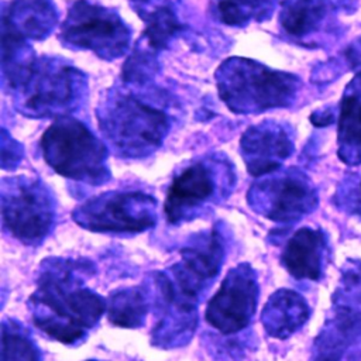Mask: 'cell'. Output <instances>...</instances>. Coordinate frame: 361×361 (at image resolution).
<instances>
[{
	"mask_svg": "<svg viewBox=\"0 0 361 361\" xmlns=\"http://www.w3.org/2000/svg\"><path fill=\"white\" fill-rule=\"evenodd\" d=\"M276 0H220L219 13L228 25H241L250 20H262L274 8Z\"/></svg>",
	"mask_w": 361,
	"mask_h": 361,
	"instance_id": "obj_22",
	"label": "cell"
},
{
	"mask_svg": "<svg viewBox=\"0 0 361 361\" xmlns=\"http://www.w3.org/2000/svg\"><path fill=\"white\" fill-rule=\"evenodd\" d=\"M41 148L47 164L65 178L90 185L110 178L106 147L78 120L58 118L44 133Z\"/></svg>",
	"mask_w": 361,
	"mask_h": 361,
	"instance_id": "obj_4",
	"label": "cell"
},
{
	"mask_svg": "<svg viewBox=\"0 0 361 361\" xmlns=\"http://www.w3.org/2000/svg\"><path fill=\"white\" fill-rule=\"evenodd\" d=\"M94 272L87 259H44L27 302L34 326L63 344L85 340L107 309L106 299L86 286Z\"/></svg>",
	"mask_w": 361,
	"mask_h": 361,
	"instance_id": "obj_2",
	"label": "cell"
},
{
	"mask_svg": "<svg viewBox=\"0 0 361 361\" xmlns=\"http://www.w3.org/2000/svg\"><path fill=\"white\" fill-rule=\"evenodd\" d=\"M1 217L4 228L16 240L37 245L54 227L55 206L39 180L20 176L3 182Z\"/></svg>",
	"mask_w": 361,
	"mask_h": 361,
	"instance_id": "obj_8",
	"label": "cell"
},
{
	"mask_svg": "<svg viewBox=\"0 0 361 361\" xmlns=\"http://www.w3.org/2000/svg\"><path fill=\"white\" fill-rule=\"evenodd\" d=\"M240 147L248 172L254 176L276 171L293 148L288 134L275 124H261L248 128L241 138Z\"/></svg>",
	"mask_w": 361,
	"mask_h": 361,
	"instance_id": "obj_14",
	"label": "cell"
},
{
	"mask_svg": "<svg viewBox=\"0 0 361 361\" xmlns=\"http://www.w3.org/2000/svg\"><path fill=\"white\" fill-rule=\"evenodd\" d=\"M361 357V262H348L331 298L309 361H358Z\"/></svg>",
	"mask_w": 361,
	"mask_h": 361,
	"instance_id": "obj_5",
	"label": "cell"
},
{
	"mask_svg": "<svg viewBox=\"0 0 361 361\" xmlns=\"http://www.w3.org/2000/svg\"><path fill=\"white\" fill-rule=\"evenodd\" d=\"M61 37L69 45L92 49L107 59L121 56L130 44V31L118 16L86 0L71 7Z\"/></svg>",
	"mask_w": 361,
	"mask_h": 361,
	"instance_id": "obj_10",
	"label": "cell"
},
{
	"mask_svg": "<svg viewBox=\"0 0 361 361\" xmlns=\"http://www.w3.org/2000/svg\"><path fill=\"white\" fill-rule=\"evenodd\" d=\"M258 295L254 268L248 262H241L226 274L206 306L204 319L223 334L238 333L251 323L257 312Z\"/></svg>",
	"mask_w": 361,
	"mask_h": 361,
	"instance_id": "obj_11",
	"label": "cell"
},
{
	"mask_svg": "<svg viewBox=\"0 0 361 361\" xmlns=\"http://www.w3.org/2000/svg\"><path fill=\"white\" fill-rule=\"evenodd\" d=\"M56 14L47 0H17L3 17V28L21 38H44L55 25Z\"/></svg>",
	"mask_w": 361,
	"mask_h": 361,
	"instance_id": "obj_18",
	"label": "cell"
},
{
	"mask_svg": "<svg viewBox=\"0 0 361 361\" xmlns=\"http://www.w3.org/2000/svg\"><path fill=\"white\" fill-rule=\"evenodd\" d=\"M100 130L118 154L141 158L161 145L168 124L161 110L124 96L116 99L102 114Z\"/></svg>",
	"mask_w": 361,
	"mask_h": 361,
	"instance_id": "obj_6",
	"label": "cell"
},
{
	"mask_svg": "<svg viewBox=\"0 0 361 361\" xmlns=\"http://www.w3.org/2000/svg\"><path fill=\"white\" fill-rule=\"evenodd\" d=\"M327 13L324 0H285L281 11L283 30L295 37H303L317 30Z\"/></svg>",
	"mask_w": 361,
	"mask_h": 361,
	"instance_id": "obj_20",
	"label": "cell"
},
{
	"mask_svg": "<svg viewBox=\"0 0 361 361\" xmlns=\"http://www.w3.org/2000/svg\"><path fill=\"white\" fill-rule=\"evenodd\" d=\"M1 361H39L38 347L14 320L1 324Z\"/></svg>",
	"mask_w": 361,
	"mask_h": 361,
	"instance_id": "obj_21",
	"label": "cell"
},
{
	"mask_svg": "<svg viewBox=\"0 0 361 361\" xmlns=\"http://www.w3.org/2000/svg\"><path fill=\"white\" fill-rule=\"evenodd\" d=\"M109 322L117 327L137 329L145 322L147 313L154 303V293L148 286L121 288L106 299Z\"/></svg>",
	"mask_w": 361,
	"mask_h": 361,
	"instance_id": "obj_19",
	"label": "cell"
},
{
	"mask_svg": "<svg viewBox=\"0 0 361 361\" xmlns=\"http://www.w3.org/2000/svg\"><path fill=\"white\" fill-rule=\"evenodd\" d=\"M326 237L322 230L302 227L285 244L281 264L295 279L319 281L323 272Z\"/></svg>",
	"mask_w": 361,
	"mask_h": 361,
	"instance_id": "obj_15",
	"label": "cell"
},
{
	"mask_svg": "<svg viewBox=\"0 0 361 361\" xmlns=\"http://www.w3.org/2000/svg\"><path fill=\"white\" fill-rule=\"evenodd\" d=\"M72 219L93 233H142L157 224V200L144 192H106L76 206Z\"/></svg>",
	"mask_w": 361,
	"mask_h": 361,
	"instance_id": "obj_9",
	"label": "cell"
},
{
	"mask_svg": "<svg viewBox=\"0 0 361 361\" xmlns=\"http://www.w3.org/2000/svg\"><path fill=\"white\" fill-rule=\"evenodd\" d=\"M338 157L348 165L361 164V72L344 92L338 117Z\"/></svg>",
	"mask_w": 361,
	"mask_h": 361,
	"instance_id": "obj_17",
	"label": "cell"
},
{
	"mask_svg": "<svg viewBox=\"0 0 361 361\" xmlns=\"http://www.w3.org/2000/svg\"><path fill=\"white\" fill-rule=\"evenodd\" d=\"M80 73L52 61H30L10 75V86L23 94V107L32 116L66 111L80 89Z\"/></svg>",
	"mask_w": 361,
	"mask_h": 361,
	"instance_id": "obj_7",
	"label": "cell"
},
{
	"mask_svg": "<svg viewBox=\"0 0 361 361\" xmlns=\"http://www.w3.org/2000/svg\"><path fill=\"white\" fill-rule=\"evenodd\" d=\"M220 97L235 113H255L286 106L295 97L298 79L254 61L231 58L217 73Z\"/></svg>",
	"mask_w": 361,
	"mask_h": 361,
	"instance_id": "obj_3",
	"label": "cell"
},
{
	"mask_svg": "<svg viewBox=\"0 0 361 361\" xmlns=\"http://www.w3.org/2000/svg\"><path fill=\"white\" fill-rule=\"evenodd\" d=\"M306 299L292 289H278L261 312V323L268 336L283 340L296 333L309 319Z\"/></svg>",
	"mask_w": 361,
	"mask_h": 361,
	"instance_id": "obj_16",
	"label": "cell"
},
{
	"mask_svg": "<svg viewBox=\"0 0 361 361\" xmlns=\"http://www.w3.org/2000/svg\"><path fill=\"white\" fill-rule=\"evenodd\" d=\"M224 255V237L213 227L193 235L180 248V259L154 275V303L159 312L151 331L155 347L189 343L197 327L199 300L219 275Z\"/></svg>",
	"mask_w": 361,
	"mask_h": 361,
	"instance_id": "obj_1",
	"label": "cell"
},
{
	"mask_svg": "<svg viewBox=\"0 0 361 361\" xmlns=\"http://www.w3.org/2000/svg\"><path fill=\"white\" fill-rule=\"evenodd\" d=\"M227 176H231V172L226 166L219 171L207 161L195 162L183 169L168 189L164 204L166 220L172 224L190 220L203 204L213 202L214 196L233 180V178L223 179Z\"/></svg>",
	"mask_w": 361,
	"mask_h": 361,
	"instance_id": "obj_13",
	"label": "cell"
},
{
	"mask_svg": "<svg viewBox=\"0 0 361 361\" xmlns=\"http://www.w3.org/2000/svg\"><path fill=\"white\" fill-rule=\"evenodd\" d=\"M247 200L257 213L275 223H293L317 206L310 180L293 169L254 183Z\"/></svg>",
	"mask_w": 361,
	"mask_h": 361,
	"instance_id": "obj_12",
	"label": "cell"
},
{
	"mask_svg": "<svg viewBox=\"0 0 361 361\" xmlns=\"http://www.w3.org/2000/svg\"><path fill=\"white\" fill-rule=\"evenodd\" d=\"M87 361H97V360H87Z\"/></svg>",
	"mask_w": 361,
	"mask_h": 361,
	"instance_id": "obj_23",
	"label": "cell"
}]
</instances>
